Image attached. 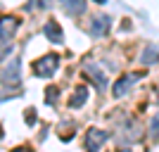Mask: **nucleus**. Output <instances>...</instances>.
I'll return each mask as SVG.
<instances>
[{
    "instance_id": "nucleus-7",
    "label": "nucleus",
    "mask_w": 159,
    "mask_h": 152,
    "mask_svg": "<svg viewBox=\"0 0 159 152\" xmlns=\"http://www.w3.org/2000/svg\"><path fill=\"white\" fill-rule=\"evenodd\" d=\"M88 29H90V33H93L95 38L105 36L109 31V17H93V21L88 24Z\"/></svg>"
},
{
    "instance_id": "nucleus-9",
    "label": "nucleus",
    "mask_w": 159,
    "mask_h": 152,
    "mask_svg": "<svg viewBox=\"0 0 159 152\" xmlns=\"http://www.w3.org/2000/svg\"><path fill=\"white\" fill-rule=\"evenodd\" d=\"M157 60H159V48L157 45H147L145 50H143V55H140V62H143V64H154Z\"/></svg>"
},
{
    "instance_id": "nucleus-14",
    "label": "nucleus",
    "mask_w": 159,
    "mask_h": 152,
    "mask_svg": "<svg viewBox=\"0 0 159 152\" xmlns=\"http://www.w3.org/2000/svg\"><path fill=\"white\" fill-rule=\"evenodd\" d=\"M150 133H152V136H159V114H157V117H152V124H150Z\"/></svg>"
},
{
    "instance_id": "nucleus-13",
    "label": "nucleus",
    "mask_w": 159,
    "mask_h": 152,
    "mask_svg": "<svg viewBox=\"0 0 159 152\" xmlns=\"http://www.w3.org/2000/svg\"><path fill=\"white\" fill-rule=\"evenodd\" d=\"M10 53H12V43H2L0 45V62L5 60V57H10Z\"/></svg>"
},
{
    "instance_id": "nucleus-12",
    "label": "nucleus",
    "mask_w": 159,
    "mask_h": 152,
    "mask_svg": "<svg viewBox=\"0 0 159 152\" xmlns=\"http://www.w3.org/2000/svg\"><path fill=\"white\" fill-rule=\"evenodd\" d=\"M57 95H60V88L57 86H48L45 88V102L48 105H55V102H57Z\"/></svg>"
},
{
    "instance_id": "nucleus-16",
    "label": "nucleus",
    "mask_w": 159,
    "mask_h": 152,
    "mask_svg": "<svg viewBox=\"0 0 159 152\" xmlns=\"http://www.w3.org/2000/svg\"><path fill=\"white\" fill-rule=\"evenodd\" d=\"M12 152H33V150H31L29 145H19V147H14Z\"/></svg>"
},
{
    "instance_id": "nucleus-1",
    "label": "nucleus",
    "mask_w": 159,
    "mask_h": 152,
    "mask_svg": "<svg viewBox=\"0 0 159 152\" xmlns=\"http://www.w3.org/2000/svg\"><path fill=\"white\" fill-rule=\"evenodd\" d=\"M57 67H60V57H57V55H45V57H40V60L33 62V74H36L38 79H50V76L57 71Z\"/></svg>"
},
{
    "instance_id": "nucleus-3",
    "label": "nucleus",
    "mask_w": 159,
    "mask_h": 152,
    "mask_svg": "<svg viewBox=\"0 0 159 152\" xmlns=\"http://www.w3.org/2000/svg\"><path fill=\"white\" fill-rule=\"evenodd\" d=\"M107 136L105 131H100V128H88L86 131V152H100V147L107 143Z\"/></svg>"
},
{
    "instance_id": "nucleus-11",
    "label": "nucleus",
    "mask_w": 159,
    "mask_h": 152,
    "mask_svg": "<svg viewBox=\"0 0 159 152\" xmlns=\"http://www.w3.org/2000/svg\"><path fill=\"white\" fill-rule=\"evenodd\" d=\"M64 12H69V14L86 12V2H81V0H69V2H64Z\"/></svg>"
},
{
    "instance_id": "nucleus-6",
    "label": "nucleus",
    "mask_w": 159,
    "mask_h": 152,
    "mask_svg": "<svg viewBox=\"0 0 159 152\" xmlns=\"http://www.w3.org/2000/svg\"><path fill=\"white\" fill-rule=\"evenodd\" d=\"M83 71L95 81V86H98V88H105V83H107V81H105V71H102L95 62H86V64H83Z\"/></svg>"
},
{
    "instance_id": "nucleus-2",
    "label": "nucleus",
    "mask_w": 159,
    "mask_h": 152,
    "mask_svg": "<svg viewBox=\"0 0 159 152\" xmlns=\"http://www.w3.org/2000/svg\"><path fill=\"white\" fill-rule=\"evenodd\" d=\"M0 81H2L5 86H19V81H21V62H19V57H12V60H10V64L0 71Z\"/></svg>"
},
{
    "instance_id": "nucleus-17",
    "label": "nucleus",
    "mask_w": 159,
    "mask_h": 152,
    "mask_svg": "<svg viewBox=\"0 0 159 152\" xmlns=\"http://www.w3.org/2000/svg\"><path fill=\"white\" fill-rule=\"evenodd\" d=\"M121 152H131V150H121Z\"/></svg>"
},
{
    "instance_id": "nucleus-8",
    "label": "nucleus",
    "mask_w": 159,
    "mask_h": 152,
    "mask_svg": "<svg viewBox=\"0 0 159 152\" xmlns=\"http://www.w3.org/2000/svg\"><path fill=\"white\" fill-rule=\"evenodd\" d=\"M43 33H45V38L48 40H52V43H62V29H60V24L55 19H50V21H45V26H43Z\"/></svg>"
},
{
    "instance_id": "nucleus-4",
    "label": "nucleus",
    "mask_w": 159,
    "mask_h": 152,
    "mask_svg": "<svg viewBox=\"0 0 159 152\" xmlns=\"http://www.w3.org/2000/svg\"><path fill=\"white\" fill-rule=\"evenodd\" d=\"M17 29H19L17 17H0V40H10Z\"/></svg>"
},
{
    "instance_id": "nucleus-5",
    "label": "nucleus",
    "mask_w": 159,
    "mask_h": 152,
    "mask_svg": "<svg viewBox=\"0 0 159 152\" xmlns=\"http://www.w3.org/2000/svg\"><path fill=\"white\" fill-rule=\"evenodd\" d=\"M138 79H140V74H128V76L119 79L116 83H114V98H124V95L131 90V86H133Z\"/></svg>"
},
{
    "instance_id": "nucleus-15",
    "label": "nucleus",
    "mask_w": 159,
    "mask_h": 152,
    "mask_svg": "<svg viewBox=\"0 0 159 152\" xmlns=\"http://www.w3.org/2000/svg\"><path fill=\"white\" fill-rule=\"evenodd\" d=\"M26 124L36 126V112H33V109H26Z\"/></svg>"
},
{
    "instance_id": "nucleus-10",
    "label": "nucleus",
    "mask_w": 159,
    "mask_h": 152,
    "mask_svg": "<svg viewBox=\"0 0 159 152\" xmlns=\"http://www.w3.org/2000/svg\"><path fill=\"white\" fill-rule=\"evenodd\" d=\"M86 100H88V86H79L76 90H74V98L69 100V105L71 107H81V105H86Z\"/></svg>"
}]
</instances>
